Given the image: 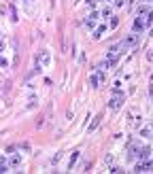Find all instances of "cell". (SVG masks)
Returning a JSON list of instances; mask_svg holds the SVG:
<instances>
[{
  "mask_svg": "<svg viewBox=\"0 0 153 174\" xmlns=\"http://www.w3.org/2000/svg\"><path fill=\"white\" fill-rule=\"evenodd\" d=\"M123 100H125V96H123V91H117V94H113V98H111V102H109V108H113V111H117V108H121V104H123Z\"/></svg>",
  "mask_w": 153,
  "mask_h": 174,
  "instance_id": "cell-1",
  "label": "cell"
},
{
  "mask_svg": "<svg viewBox=\"0 0 153 174\" xmlns=\"http://www.w3.org/2000/svg\"><path fill=\"white\" fill-rule=\"evenodd\" d=\"M104 81H106L104 72H102V70H96V75H94L92 79H89V83H92V87H100V85L104 83Z\"/></svg>",
  "mask_w": 153,
  "mask_h": 174,
  "instance_id": "cell-2",
  "label": "cell"
},
{
  "mask_svg": "<svg viewBox=\"0 0 153 174\" xmlns=\"http://www.w3.org/2000/svg\"><path fill=\"white\" fill-rule=\"evenodd\" d=\"M121 45H123V49H125V51L132 49L134 45H138V34H130L125 40H121Z\"/></svg>",
  "mask_w": 153,
  "mask_h": 174,
  "instance_id": "cell-3",
  "label": "cell"
},
{
  "mask_svg": "<svg viewBox=\"0 0 153 174\" xmlns=\"http://www.w3.org/2000/svg\"><path fill=\"white\" fill-rule=\"evenodd\" d=\"M98 19H100V13H98V11H92V13L87 15V19H85V26H87V28H94Z\"/></svg>",
  "mask_w": 153,
  "mask_h": 174,
  "instance_id": "cell-4",
  "label": "cell"
},
{
  "mask_svg": "<svg viewBox=\"0 0 153 174\" xmlns=\"http://www.w3.org/2000/svg\"><path fill=\"white\" fill-rule=\"evenodd\" d=\"M132 30H134V34H140L142 30H145V19H142V17H136L134 23H132Z\"/></svg>",
  "mask_w": 153,
  "mask_h": 174,
  "instance_id": "cell-5",
  "label": "cell"
},
{
  "mask_svg": "<svg viewBox=\"0 0 153 174\" xmlns=\"http://www.w3.org/2000/svg\"><path fill=\"white\" fill-rule=\"evenodd\" d=\"M128 159L130 161H134V159H138V155H140V146L138 144H130V149H128Z\"/></svg>",
  "mask_w": 153,
  "mask_h": 174,
  "instance_id": "cell-6",
  "label": "cell"
},
{
  "mask_svg": "<svg viewBox=\"0 0 153 174\" xmlns=\"http://www.w3.org/2000/svg\"><path fill=\"white\" fill-rule=\"evenodd\" d=\"M149 170H151V161L147 159L142 163H136V170H134V172H149Z\"/></svg>",
  "mask_w": 153,
  "mask_h": 174,
  "instance_id": "cell-7",
  "label": "cell"
},
{
  "mask_svg": "<svg viewBox=\"0 0 153 174\" xmlns=\"http://www.w3.org/2000/svg\"><path fill=\"white\" fill-rule=\"evenodd\" d=\"M149 157H151V149H149V146H140V155H138V159L147 161Z\"/></svg>",
  "mask_w": 153,
  "mask_h": 174,
  "instance_id": "cell-8",
  "label": "cell"
},
{
  "mask_svg": "<svg viewBox=\"0 0 153 174\" xmlns=\"http://www.w3.org/2000/svg\"><path fill=\"white\" fill-rule=\"evenodd\" d=\"M21 166V157L19 155H13L11 159H9V168H19Z\"/></svg>",
  "mask_w": 153,
  "mask_h": 174,
  "instance_id": "cell-9",
  "label": "cell"
},
{
  "mask_svg": "<svg viewBox=\"0 0 153 174\" xmlns=\"http://www.w3.org/2000/svg\"><path fill=\"white\" fill-rule=\"evenodd\" d=\"M41 64H43V66H49V64H51V55H49V51H41Z\"/></svg>",
  "mask_w": 153,
  "mask_h": 174,
  "instance_id": "cell-10",
  "label": "cell"
},
{
  "mask_svg": "<svg viewBox=\"0 0 153 174\" xmlns=\"http://www.w3.org/2000/svg\"><path fill=\"white\" fill-rule=\"evenodd\" d=\"M100 121H102V115H96V117H94V121H92V123H89V130H87V132H94V130H96V127H98V125H100Z\"/></svg>",
  "mask_w": 153,
  "mask_h": 174,
  "instance_id": "cell-11",
  "label": "cell"
},
{
  "mask_svg": "<svg viewBox=\"0 0 153 174\" xmlns=\"http://www.w3.org/2000/svg\"><path fill=\"white\" fill-rule=\"evenodd\" d=\"M136 13H138V17H145V15H149L151 11H149V4H142V6H138L136 9Z\"/></svg>",
  "mask_w": 153,
  "mask_h": 174,
  "instance_id": "cell-12",
  "label": "cell"
},
{
  "mask_svg": "<svg viewBox=\"0 0 153 174\" xmlns=\"http://www.w3.org/2000/svg\"><path fill=\"white\" fill-rule=\"evenodd\" d=\"M77 159H79V151L73 153V157H70V161H68V170H73V166L77 163Z\"/></svg>",
  "mask_w": 153,
  "mask_h": 174,
  "instance_id": "cell-13",
  "label": "cell"
},
{
  "mask_svg": "<svg viewBox=\"0 0 153 174\" xmlns=\"http://www.w3.org/2000/svg\"><path fill=\"white\" fill-rule=\"evenodd\" d=\"M104 32H106V26L102 23V26H100V28H96V32H94V36H96V38H100V36H102Z\"/></svg>",
  "mask_w": 153,
  "mask_h": 174,
  "instance_id": "cell-14",
  "label": "cell"
},
{
  "mask_svg": "<svg viewBox=\"0 0 153 174\" xmlns=\"http://www.w3.org/2000/svg\"><path fill=\"white\" fill-rule=\"evenodd\" d=\"M140 136H145V138H151V127L147 125V127H142L140 130Z\"/></svg>",
  "mask_w": 153,
  "mask_h": 174,
  "instance_id": "cell-15",
  "label": "cell"
},
{
  "mask_svg": "<svg viewBox=\"0 0 153 174\" xmlns=\"http://www.w3.org/2000/svg\"><path fill=\"white\" fill-rule=\"evenodd\" d=\"M100 17H102V19H104V17H111V9H109V6H104V9H102V13H100Z\"/></svg>",
  "mask_w": 153,
  "mask_h": 174,
  "instance_id": "cell-16",
  "label": "cell"
},
{
  "mask_svg": "<svg viewBox=\"0 0 153 174\" xmlns=\"http://www.w3.org/2000/svg\"><path fill=\"white\" fill-rule=\"evenodd\" d=\"M6 66H9V62H6L2 55H0V68H6Z\"/></svg>",
  "mask_w": 153,
  "mask_h": 174,
  "instance_id": "cell-17",
  "label": "cell"
},
{
  "mask_svg": "<svg viewBox=\"0 0 153 174\" xmlns=\"http://www.w3.org/2000/svg\"><path fill=\"white\" fill-rule=\"evenodd\" d=\"M109 172H113V174H117V172H121V168L119 166H111V170Z\"/></svg>",
  "mask_w": 153,
  "mask_h": 174,
  "instance_id": "cell-18",
  "label": "cell"
},
{
  "mask_svg": "<svg viewBox=\"0 0 153 174\" xmlns=\"http://www.w3.org/2000/svg\"><path fill=\"white\" fill-rule=\"evenodd\" d=\"M117 23H119V19H117V17H113V19H111V28H117Z\"/></svg>",
  "mask_w": 153,
  "mask_h": 174,
  "instance_id": "cell-19",
  "label": "cell"
},
{
  "mask_svg": "<svg viewBox=\"0 0 153 174\" xmlns=\"http://www.w3.org/2000/svg\"><path fill=\"white\" fill-rule=\"evenodd\" d=\"M87 6H89V9H94V6H96V0H87Z\"/></svg>",
  "mask_w": 153,
  "mask_h": 174,
  "instance_id": "cell-20",
  "label": "cell"
},
{
  "mask_svg": "<svg viewBox=\"0 0 153 174\" xmlns=\"http://www.w3.org/2000/svg\"><path fill=\"white\" fill-rule=\"evenodd\" d=\"M113 4L115 6H123V0H113Z\"/></svg>",
  "mask_w": 153,
  "mask_h": 174,
  "instance_id": "cell-21",
  "label": "cell"
},
{
  "mask_svg": "<svg viewBox=\"0 0 153 174\" xmlns=\"http://www.w3.org/2000/svg\"><path fill=\"white\" fill-rule=\"evenodd\" d=\"M145 2H147V4H149V2H151V0H145Z\"/></svg>",
  "mask_w": 153,
  "mask_h": 174,
  "instance_id": "cell-22",
  "label": "cell"
}]
</instances>
